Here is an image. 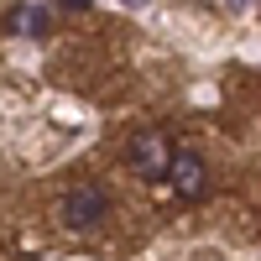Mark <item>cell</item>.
Returning a JSON list of instances; mask_svg holds the SVG:
<instances>
[{"label": "cell", "mask_w": 261, "mask_h": 261, "mask_svg": "<svg viewBox=\"0 0 261 261\" xmlns=\"http://www.w3.org/2000/svg\"><path fill=\"white\" fill-rule=\"evenodd\" d=\"M162 183L172 188V199H183V204L209 199V167H204L199 151H172V167H167Z\"/></svg>", "instance_id": "obj_3"}, {"label": "cell", "mask_w": 261, "mask_h": 261, "mask_svg": "<svg viewBox=\"0 0 261 261\" xmlns=\"http://www.w3.org/2000/svg\"><path fill=\"white\" fill-rule=\"evenodd\" d=\"M105 214H110V193H105L94 178H79L68 193H63V204H58V220L68 230H94V225H105Z\"/></svg>", "instance_id": "obj_2"}, {"label": "cell", "mask_w": 261, "mask_h": 261, "mask_svg": "<svg viewBox=\"0 0 261 261\" xmlns=\"http://www.w3.org/2000/svg\"><path fill=\"white\" fill-rule=\"evenodd\" d=\"M47 11L42 6H16L11 16H6V32H21V37H47Z\"/></svg>", "instance_id": "obj_4"}, {"label": "cell", "mask_w": 261, "mask_h": 261, "mask_svg": "<svg viewBox=\"0 0 261 261\" xmlns=\"http://www.w3.org/2000/svg\"><path fill=\"white\" fill-rule=\"evenodd\" d=\"M172 136L167 130H136V136L125 141V167L136 172V178H146V183H162L167 178V167H172Z\"/></svg>", "instance_id": "obj_1"}]
</instances>
